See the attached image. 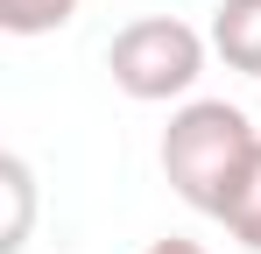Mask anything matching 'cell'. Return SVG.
Segmentation results:
<instances>
[{
  "label": "cell",
  "instance_id": "1",
  "mask_svg": "<svg viewBox=\"0 0 261 254\" xmlns=\"http://www.w3.org/2000/svg\"><path fill=\"white\" fill-rule=\"evenodd\" d=\"M254 148H261V134L240 106L184 99L170 113V127H163V176H170V191L191 212L219 219L226 198H233V184H240V169L254 163Z\"/></svg>",
  "mask_w": 261,
  "mask_h": 254
},
{
  "label": "cell",
  "instance_id": "2",
  "mask_svg": "<svg viewBox=\"0 0 261 254\" xmlns=\"http://www.w3.org/2000/svg\"><path fill=\"white\" fill-rule=\"evenodd\" d=\"M205 57H212V36H198L191 21L176 14H141L120 36L106 42V71L113 85L141 99V106H170V99H191V85L205 78Z\"/></svg>",
  "mask_w": 261,
  "mask_h": 254
},
{
  "label": "cell",
  "instance_id": "3",
  "mask_svg": "<svg viewBox=\"0 0 261 254\" xmlns=\"http://www.w3.org/2000/svg\"><path fill=\"white\" fill-rule=\"evenodd\" d=\"M212 49L226 57V71L261 78V0H219L212 7Z\"/></svg>",
  "mask_w": 261,
  "mask_h": 254
},
{
  "label": "cell",
  "instance_id": "4",
  "mask_svg": "<svg viewBox=\"0 0 261 254\" xmlns=\"http://www.w3.org/2000/svg\"><path fill=\"white\" fill-rule=\"evenodd\" d=\"M0 191H7V226H0V254L29 247V219H36V176L21 156H0Z\"/></svg>",
  "mask_w": 261,
  "mask_h": 254
},
{
  "label": "cell",
  "instance_id": "5",
  "mask_svg": "<svg viewBox=\"0 0 261 254\" xmlns=\"http://www.w3.org/2000/svg\"><path fill=\"white\" fill-rule=\"evenodd\" d=\"M219 226H226L247 254H261V148H254V163L240 169V184H233V198L219 212Z\"/></svg>",
  "mask_w": 261,
  "mask_h": 254
},
{
  "label": "cell",
  "instance_id": "6",
  "mask_svg": "<svg viewBox=\"0 0 261 254\" xmlns=\"http://www.w3.org/2000/svg\"><path fill=\"white\" fill-rule=\"evenodd\" d=\"M64 21H78V0H0L7 36H57Z\"/></svg>",
  "mask_w": 261,
  "mask_h": 254
},
{
  "label": "cell",
  "instance_id": "7",
  "mask_svg": "<svg viewBox=\"0 0 261 254\" xmlns=\"http://www.w3.org/2000/svg\"><path fill=\"white\" fill-rule=\"evenodd\" d=\"M141 254H205V247H198V240H184V233H170V240H148Z\"/></svg>",
  "mask_w": 261,
  "mask_h": 254
}]
</instances>
